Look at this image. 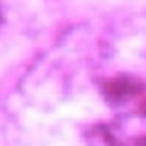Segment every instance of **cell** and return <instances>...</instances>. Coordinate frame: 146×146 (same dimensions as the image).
Listing matches in <instances>:
<instances>
[{
  "label": "cell",
  "mask_w": 146,
  "mask_h": 146,
  "mask_svg": "<svg viewBox=\"0 0 146 146\" xmlns=\"http://www.w3.org/2000/svg\"><path fill=\"white\" fill-rule=\"evenodd\" d=\"M112 146H146V110L124 116L108 130Z\"/></svg>",
  "instance_id": "obj_1"
}]
</instances>
